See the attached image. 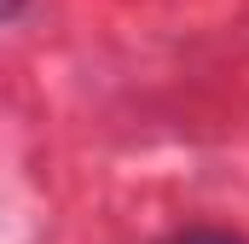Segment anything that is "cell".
<instances>
[{"label":"cell","mask_w":249,"mask_h":244,"mask_svg":"<svg viewBox=\"0 0 249 244\" xmlns=\"http://www.w3.org/2000/svg\"><path fill=\"white\" fill-rule=\"evenodd\" d=\"M162 244H244V239L214 233V227H191V233H174V239H162Z\"/></svg>","instance_id":"obj_1"},{"label":"cell","mask_w":249,"mask_h":244,"mask_svg":"<svg viewBox=\"0 0 249 244\" xmlns=\"http://www.w3.org/2000/svg\"><path fill=\"white\" fill-rule=\"evenodd\" d=\"M18 6H23V0H0V23H12V18H18Z\"/></svg>","instance_id":"obj_2"}]
</instances>
